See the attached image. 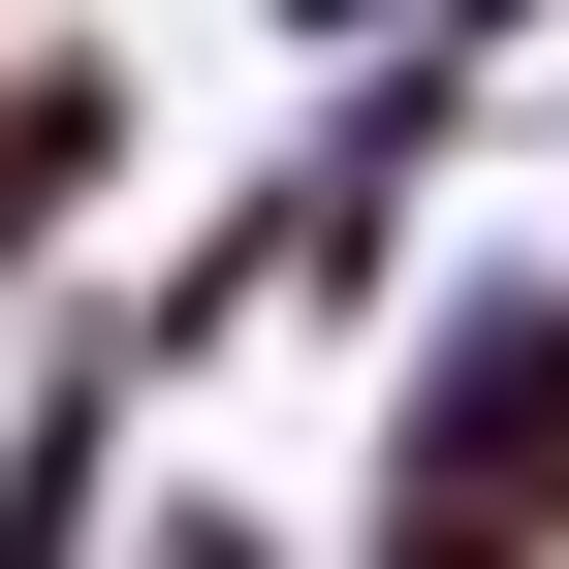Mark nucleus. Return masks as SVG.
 I'll return each instance as SVG.
<instances>
[{
    "label": "nucleus",
    "mask_w": 569,
    "mask_h": 569,
    "mask_svg": "<svg viewBox=\"0 0 569 569\" xmlns=\"http://www.w3.org/2000/svg\"><path fill=\"white\" fill-rule=\"evenodd\" d=\"M127 190V63H0V253H63Z\"/></svg>",
    "instance_id": "obj_1"
},
{
    "label": "nucleus",
    "mask_w": 569,
    "mask_h": 569,
    "mask_svg": "<svg viewBox=\"0 0 569 569\" xmlns=\"http://www.w3.org/2000/svg\"><path fill=\"white\" fill-rule=\"evenodd\" d=\"M284 32H443V0H284Z\"/></svg>",
    "instance_id": "obj_2"
}]
</instances>
